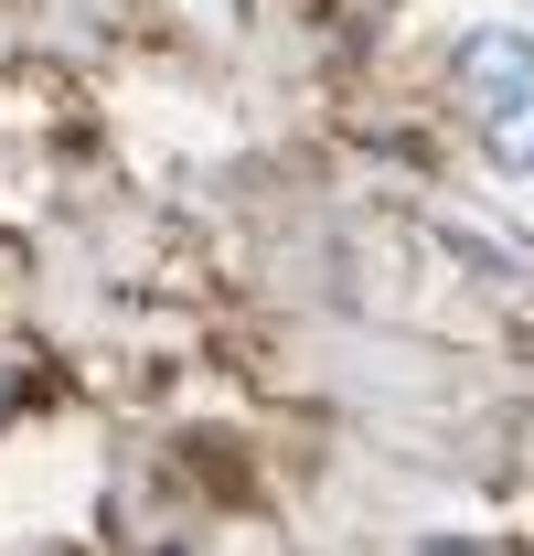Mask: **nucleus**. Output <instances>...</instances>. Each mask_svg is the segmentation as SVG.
I'll use <instances>...</instances> for the list:
<instances>
[{
  "mask_svg": "<svg viewBox=\"0 0 534 556\" xmlns=\"http://www.w3.org/2000/svg\"><path fill=\"white\" fill-rule=\"evenodd\" d=\"M492 150H503L513 172H534V97H503V108H492Z\"/></svg>",
  "mask_w": 534,
  "mask_h": 556,
  "instance_id": "obj_1",
  "label": "nucleus"
}]
</instances>
